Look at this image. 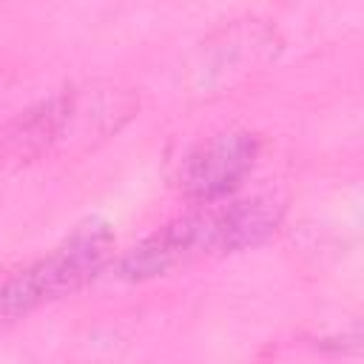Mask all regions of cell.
Segmentation results:
<instances>
[{
  "label": "cell",
  "mask_w": 364,
  "mask_h": 364,
  "mask_svg": "<svg viewBox=\"0 0 364 364\" xmlns=\"http://www.w3.org/2000/svg\"><path fill=\"white\" fill-rule=\"evenodd\" d=\"M245 250V225L236 210V202L210 205L193 213H185L151 236H145L136 247H131L117 273L128 282H145L154 276H165L176 267H185L210 253H236Z\"/></svg>",
  "instance_id": "3"
},
{
  "label": "cell",
  "mask_w": 364,
  "mask_h": 364,
  "mask_svg": "<svg viewBox=\"0 0 364 364\" xmlns=\"http://www.w3.org/2000/svg\"><path fill=\"white\" fill-rule=\"evenodd\" d=\"M259 156V136L250 131H228L199 145L179 168V188L185 196L216 205L230 196L250 173Z\"/></svg>",
  "instance_id": "4"
},
{
  "label": "cell",
  "mask_w": 364,
  "mask_h": 364,
  "mask_svg": "<svg viewBox=\"0 0 364 364\" xmlns=\"http://www.w3.org/2000/svg\"><path fill=\"white\" fill-rule=\"evenodd\" d=\"M114 233L102 219L80 222L51 253L0 282V324L85 287L111 259Z\"/></svg>",
  "instance_id": "2"
},
{
  "label": "cell",
  "mask_w": 364,
  "mask_h": 364,
  "mask_svg": "<svg viewBox=\"0 0 364 364\" xmlns=\"http://www.w3.org/2000/svg\"><path fill=\"white\" fill-rule=\"evenodd\" d=\"M134 111V97L117 88L63 91L20 111L0 131V156L37 162L71 139H105Z\"/></svg>",
  "instance_id": "1"
}]
</instances>
